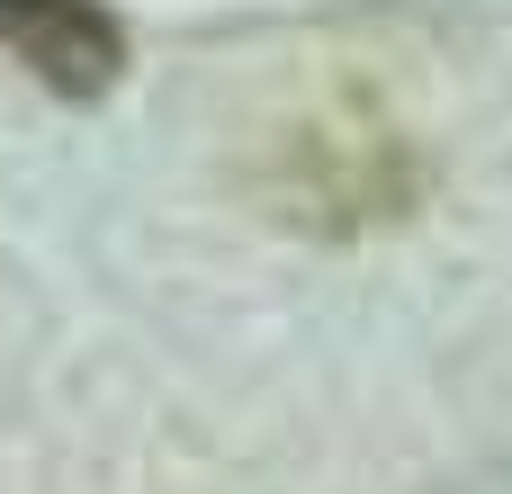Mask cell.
I'll use <instances>...</instances> for the list:
<instances>
[{"label": "cell", "instance_id": "6da1fadb", "mask_svg": "<svg viewBox=\"0 0 512 494\" xmlns=\"http://www.w3.org/2000/svg\"><path fill=\"white\" fill-rule=\"evenodd\" d=\"M0 54L54 99H108L126 81V18L108 0H0Z\"/></svg>", "mask_w": 512, "mask_h": 494}]
</instances>
